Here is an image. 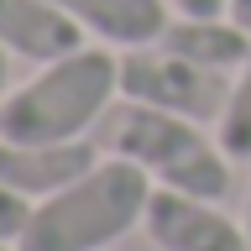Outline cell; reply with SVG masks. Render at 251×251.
Wrapping results in <instances>:
<instances>
[{
    "mask_svg": "<svg viewBox=\"0 0 251 251\" xmlns=\"http://www.w3.org/2000/svg\"><path fill=\"white\" fill-rule=\"evenodd\" d=\"M89 31L52 0H0V47L26 63H58L84 47Z\"/></svg>",
    "mask_w": 251,
    "mask_h": 251,
    "instance_id": "cell-7",
    "label": "cell"
},
{
    "mask_svg": "<svg viewBox=\"0 0 251 251\" xmlns=\"http://www.w3.org/2000/svg\"><path fill=\"white\" fill-rule=\"evenodd\" d=\"M225 16H230L241 31H251V0H230V11H225Z\"/></svg>",
    "mask_w": 251,
    "mask_h": 251,
    "instance_id": "cell-13",
    "label": "cell"
},
{
    "mask_svg": "<svg viewBox=\"0 0 251 251\" xmlns=\"http://www.w3.org/2000/svg\"><path fill=\"white\" fill-rule=\"evenodd\" d=\"M11 52H5V47H0V110H5V100H11Z\"/></svg>",
    "mask_w": 251,
    "mask_h": 251,
    "instance_id": "cell-14",
    "label": "cell"
},
{
    "mask_svg": "<svg viewBox=\"0 0 251 251\" xmlns=\"http://www.w3.org/2000/svg\"><path fill=\"white\" fill-rule=\"evenodd\" d=\"M89 136L78 141H47V147H21V141H0V183L21 194V199H52L58 188L78 183L94 168Z\"/></svg>",
    "mask_w": 251,
    "mask_h": 251,
    "instance_id": "cell-6",
    "label": "cell"
},
{
    "mask_svg": "<svg viewBox=\"0 0 251 251\" xmlns=\"http://www.w3.org/2000/svg\"><path fill=\"white\" fill-rule=\"evenodd\" d=\"M0 251H16V241H0Z\"/></svg>",
    "mask_w": 251,
    "mask_h": 251,
    "instance_id": "cell-16",
    "label": "cell"
},
{
    "mask_svg": "<svg viewBox=\"0 0 251 251\" xmlns=\"http://www.w3.org/2000/svg\"><path fill=\"white\" fill-rule=\"evenodd\" d=\"M241 225H246V241H251V188H246V220Z\"/></svg>",
    "mask_w": 251,
    "mask_h": 251,
    "instance_id": "cell-15",
    "label": "cell"
},
{
    "mask_svg": "<svg viewBox=\"0 0 251 251\" xmlns=\"http://www.w3.org/2000/svg\"><path fill=\"white\" fill-rule=\"evenodd\" d=\"M100 126H105L110 152L147 168L157 188L194 194V199H209V204H220L230 194V157L220 152V141H209L199 131V121H183V115H168L157 105L121 94Z\"/></svg>",
    "mask_w": 251,
    "mask_h": 251,
    "instance_id": "cell-3",
    "label": "cell"
},
{
    "mask_svg": "<svg viewBox=\"0 0 251 251\" xmlns=\"http://www.w3.org/2000/svg\"><path fill=\"white\" fill-rule=\"evenodd\" d=\"M26 220H31V199H21V194H11L0 183V241H21Z\"/></svg>",
    "mask_w": 251,
    "mask_h": 251,
    "instance_id": "cell-11",
    "label": "cell"
},
{
    "mask_svg": "<svg viewBox=\"0 0 251 251\" xmlns=\"http://www.w3.org/2000/svg\"><path fill=\"white\" fill-rule=\"evenodd\" d=\"M115 94H121V58L105 47H78L58 63H42L21 89H11L0 110V141L21 147L78 141L89 126L105 121Z\"/></svg>",
    "mask_w": 251,
    "mask_h": 251,
    "instance_id": "cell-2",
    "label": "cell"
},
{
    "mask_svg": "<svg viewBox=\"0 0 251 251\" xmlns=\"http://www.w3.org/2000/svg\"><path fill=\"white\" fill-rule=\"evenodd\" d=\"M215 141L230 162H251V58L230 78V100H225V110L215 121Z\"/></svg>",
    "mask_w": 251,
    "mask_h": 251,
    "instance_id": "cell-10",
    "label": "cell"
},
{
    "mask_svg": "<svg viewBox=\"0 0 251 251\" xmlns=\"http://www.w3.org/2000/svg\"><path fill=\"white\" fill-rule=\"evenodd\" d=\"M162 47L204 63V68H215V74H241V63L251 58V31H241L230 16H209V21L178 16L162 31Z\"/></svg>",
    "mask_w": 251,
    "mask_h": 251,
    "instance_id": "cell-9",
    "label": "cell"
},
{
    "mask_svg": "<svg viewBox=\"0 0 251 251\" xmlns=\"http://www.w3.org/2000/svg\"><path fill=\"white\" fill-rule=\"evenodd\" d=\"M121 94L204 126V121H220V110L230 100V74H215V68H204L173 47H126Z\"/></svg>",
    "mask_w": 251,
    "mask_h": 251,
    "instance_id": "cell-4",
    "label": "cell"
},
{
    "mask_svg": "<svg viewBox=\"0 0 251 251\" xmlns=\"http://www.w3.org/2000/svg\"><path fill=\"white\" fill-rule=\"evenodd\" d=\"M178 16H199V21H209V16H225L230 11V0H168Z\"/></svg>",
    "mask_w": 251,
    "mask_h": 251,
    "instance_id": "cell-12",
    "label": "cell"
},
{
    "mask_svg": "<svg viewBox=\"0 0 251 251\" xmlns=\"http://www.w3.org/2000/svg\"><path fill=\"white\" fill-rule=\"evenodd\" d=\"M152 188L157 183L147 168L110 152L78 183L31 204V220L16 241V251H105L147 220Z\"/></svg>",
    "mask_w": 251,
    "mask_h": 251,
    "instance_id": "cell-1",
    "label": "cell"
},
{
    "mask_svg": "<svg viewBox=\"0 0 251 251\" xmlns=\"http://www.w3.org/2000/svg\"><path fill=\"white\" fill-rule=\"evenodd\" d=\"M141 230H147V241L157 251H251L246 225H235L209 199L173 194V188H152Z\"/></svg>",
    "mask_w": 251,
    "mask_h": 251,
    "instance_id": "cell-5",
    "label": "cell"
},
{
    "mask_svg": "<svg viewBox=\"0 0 251 251\" xmlns=\"http://www.w3.org/2000/svg\"><path fill=\"white\" fill-rule=\"evenodd\" d=\"M89 31L100 47H152L168 31V5L162 0H52Z\"/></svg>",
    "mask_w": 251,
    "mask_h": 251,
    "instance_id": "cell-8",
    "label": "cell"
}]
</instances>
